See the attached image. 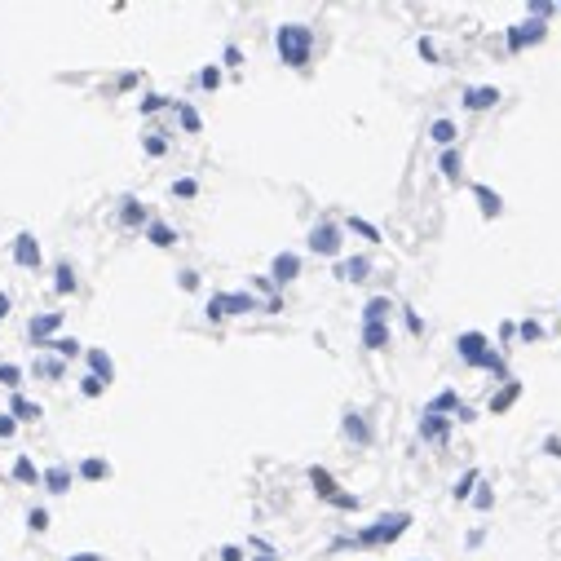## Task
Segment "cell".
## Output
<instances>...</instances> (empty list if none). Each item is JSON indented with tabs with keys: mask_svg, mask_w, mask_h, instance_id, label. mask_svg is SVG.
<instances>
[{
	"mask_svg": "<svg viewBox=\"0 0 561 561\" xmlns=\"http://www.w3.org/2000/svg\"><path fill=\"white\" fill-rule=\"evenodd\" d=\"M274 49H279V62L283 67H309V58H314V31L305 27V22H283V27H274Z\"/></svg>",
	"mask_w": 561,
	"mask_h": 561,
	"instance_id": "obj_1",
	"label": "cell"
},
{
	"mask_svg": "<svg viewBox=\"0 0 561 561\" xmlns=\"http://www.w3.org/2000/svg\"><path fill=\"white\" fill-rule=\"evenodd\" d=\"M407 526H411V512H385V517H376L367 530H358V544L363 548H385V544L398 540V535H407Z\"/></svg>",
	"mask_w": 561,
	"mask_h": 561,
	"instance_id": "obj_2",
	"label": "cell"
},
{
	"mask_svg": "<svg viewBox=\"0 0 561 561\" xmlns=\"http://www.w3.org/2000/svg\"><path fill=\"white\" fill-rule=\"evenodd\" d=\"M491 349H495V345L486 340L482 331H460V336H456V358H460L464 367H477V372H482V358L491 354Z\"/></svg>",
	"mask_w": 561,
	"mask_h": 561,
	"instance_id": "obj_3",
	"label": "cell"
},
{
	"mask_svg": "<svg viewBox=\"0 0 561 561\" xmlns=\"http://www.w3.org/2000/svg\"><path fill=\"white\" fill-rule=\"evenodd\" d=\"M340 243H345V239H340L336 221H318L314 230H309V252H314V257H336Z\"/></svg>",
	"mask_w": 561,
	"mask_h": 561,
	"instance_id": "obj_4",
	"label": "cell"
},
{
	"mask_svg": "<svg viewBox=\"0 0 561 561\" xmlns=\"http://www.w3.org/2000/svg\"><path fill=\"white\" fill-rule=\"evenodd\" d=\"M544 35H548V22L544 18H526V22H517V27H508V49L521 53L526 44H540Z\"/></svg>",
	"mask_w": 561,
	"mask_h": 561,
	"instance_id": "obj_5",
	"label": "cell"
},
{
	"mask_svg": "<svg viewBox=\"0 0 561 561\" xmlns=\"http://www.w3.org/2000/svg\"><path fill=\"white\" fill-rule=\"evenodd\" d=\"M296 274H301V257H296V252H279V257L270 261V283H274V288L292 283Z\"/></svg>",
	"mask_w": 561,
	"mask_h": 561,
	"instance_id": "obj_6",
	"label": "cell"
},
{
	"mask_svg": "<svg viewBox=\"0 0 561 561\" xmlns=\"http://www.w3.org/2000/svg\"><path fill=\"white\" fill-rule=\"evenodd\" d=\"M14 261H18L22 270H40L44 252H40V243H35V234H18L14 239Z\"/></svg>",
	"mask_w": 561,
	"mask_h": 561,
	"instance_id": "obj_7",
	"label": "cell"
},
{
	"mask_svg": "<svg viewBox=\"0 0 561 561\" xmlns=\"http://www.w3.org/2000/svg\"><path fill=\"white\" fill-rule=\"evenodd\" d=\"M473 199H477V212H482L486 221H495L499 212H504V199H499V190H491V186H482V182L473 186Z\"/></svg>",
	"mask_w": 561,
	"mask_h": 561,
	"instance_id": "obj_8",
	"label": "cell"
},
{
	"mask_svg": "<svg viewBox=\"0 0 561 561\" xmlns=\"http://www.w3.org/2000/svg\"><path fill=\"white\" fill-rule=\"evenodd\" d=\"M340 429H345V438H354L358 447H367V442H372V424H367V415H363V411H354V407L345 411Z\"/></svg>",
	"mask_w": 561,
	"mask_h": 561,
	"instance_id": "obj_9",
	"label": "cell"
},
{
	"mask_svg": "<svg viewBox=\"0 0 561 561\" xmlns=\"http://www.w3.org/2000/svg\"><path fill=\"white\" fill-rule=\"evenodd\" d=\"M499 98H504V93H499L495 85H477V89L464 93V111H491Z\"/></svg>",
	"mask_w": 561,
	"mask_h": 561,
	"instance_id": "obj_10",
	"label": "cell"
},
{
	"mask_svg": "<svg viewBox=\"0 0 561 561\" xmlns=\"http://www.w3.org/2000/svg\"><path fill=\"white\" fill-rule=\"evenodd\" d=\"M221 296V309H225V318L230 314H252V309H261V301L252 292H217Z\"/></svg>",
	"mask_w": 561,
	"mask_h": 561,
	"instance_id": "obj_11",
	"label": "cell"
},
{
	"mask_svg": "<svg viewBox=\"0 0 561 561\" xmlns=\"http://www.w3.org/2000/svg\"><path fill=\"white\" fill-rule=\"evenodd\" d=\"M62 327V309H49V314H40V318H31V340L35 345H49V336Z\"/></svg>",
	"mask_w": 561,
	"mask_h": 561,
	"instance_id": "obj_12",
	"label": "cell"
},
{
	"mask_svg": "<svg viewBox=\"0 0 561 561\" xmlns=\"http://www.w3.org/2000/svg\"><path fill=\"white\" fill-rule=\"evenodd\" d=\"M367 274H372V257H349V261H340V266H336V279L340 283H363Z\"/></svg>",
	"mask_w": 561,
	"mask_h": 561,
	"instance_id": "obj_13",
	"label": "cell"
},
{
	"mask_svg": "<svg viewBox=\"0 0 561 561\" xmlns=\"http://www.w3.org/2000/svg\"><path fill=\"white\" fill-rule=\"evenodd\" d=\"M447 433H451V415H429L424 411V420H420V438H424V442H447Z\"/></svg>",
	"mask_w": 561,
	"mask_h": 561,
	"instance_id": "obj_14",
	"label": "cell"
},
{
	"mask_svg": "<svg viewBox=\"0 0 561 561\" xmlns=\"http://www.w3.org/2000/svg\"><path fill=\"white\" fill-rule=\"evenodd\" d=\"M389 323H363V349H372V354H380V349H389Z\"/></svg>",
	"mask_w": 561,
	"mask_h": 561,
	"instance_id": "obj_15",
	"label": "cell"
},
{
	"mask_svg": "<svg viewBox=\"0 0 561 561\" xmlns=\"http://www.w3.org/2000/svg\"><path fill=\"white\" fill-rule=\"evenodd\" d=\"M309 486H314V491H318V495H323V499H327V504H331V499H336V495H340V486H336V477H331L327 469H318V464H314V469H309Z\"/></svg>",
	"mask_w": 561,
	"mask_h": 561,
	"instance_id": "obj_16",
	"label": "cell"
},
{
	"mask_svg": "<svg viewBox=\"0 0 561 561\" xmlns=\"http://www.w3.org/2000/svg\"><path fill=\"white\" fill-rule=\"evenodd\" d=\"M40 482H44V491L62 495V491H71V469H67V464H53V469L40 473Z\"/></svg>",
	"mask_w": 561,
	"mask_h": 561,
	"instance_id": "obj_17",
	"label": "cell"
},
{
	"mask_svg": "<svg viewBox=\"0 0 561 561\" xmlns=\"http://www.w3.org/2000/svg\"><path fill=\"white\" fill-rule=\"evenodd\" d=\"M517 398H521V380H508V385L499 389V393H491V415H504Z\"/></svg>",
	"mask_w": 561,
	"mask_h": 561,
	"instance_id": "obj_18",
	"label": "cell"
},
{
	"mask_svg": "<svg viewBox=\"0 0 561 561\" xmlns=\"http://www.w3.org/2000/svg\"><path fill=\"white\" fill-rule=\"evenodd\" d=\"M389 314H393L389 296H372V301L363 305V323H389Z\"/></svg>",
	"mask_w": 561,
	"mask_h": 561,
	"instance_id": "obj_19",
	"label": "cell"
},
{
	"mask_svg": "<svg viewBox=\"0 0 561 561\" xmlns=\"http://www.w3.org/2000/svg\"><path fill=\"white\" fill-rule=\"evenodd\" d=\"M429 137L438 141V146H456V137H460V128H456V119H433V124H429Z\"/></svg>",
	"mask_w": 561,
	"mask_h": 561,
	"instance_id": "obj_20",
	"label": "cell"
},
{
	"mask_svg": "<svg viewBox=\"0 0 561 561\" xmlns=\"http://www.w3.org/2000/svg\"><path fill=\"white\" fill-rule=\"evenodd\" d=\"M146 239H150L155 248H173V243H177L182 234H177L169 221H146Z\"/></svg>",
	"mask_w": 561,
	"mask_h": 561,
	"instance_id": "obj_21",
	"label": "cell"
},
{
	"mask_svg": "<svg viewBox=\"0 0 561 561\" xmlns=\"http://www.w3.org/2000/svg\"><path fill=\"white\" fill-rule=\"evenodd\" d=\"M9 415H14V420H40L44 407H40V402H31V398H22V393H14V402H9Z\"/></svg>",
	"mask_w": 561,
	"mask_h": 561,
	"instance_id": "obj_22",
	"label": "cell"
},
{
	"mask_svg": "<svg viewBox=\"0 0 561 561\" xmlns=\"http://www.w3.org/2000/svg\"><path fill=\"white\" fill-rule=\"evenodd\" d=\"M424 411H429V415H447V411L456 415V411H460V393H456V389H442V393H438V398L424 407Z\"/></svg>",
	"mask_w": 561,
	"mask_h": 561,
	"instance_id": "obj_23",
	"label": "cell"
},
{
	"mask_svg": "<svg viewBox=\"0 0 561 561\" xmlns=\"http://www.w3.org/2000/svg\"><path fill=\"white\" fill-rule=\"evenodd\" d=\"M89 367H93V376H98V380H106V385H111L115 363H111V354H106V349H89Z\"/></svg>",
	"mask_w": 561,
	"mask_h": 561,
	"instance_id": "obj_24",
	"label": "cell"
},
{
	"mask_svg": "<svg viewBox=\"0 0 561 561\" xmlns=\"http://www.w3.org/2000/svg\"><path fill=\"white\" fill-rule=\"evenodd\" d=\"M438 169H442V177H447V182H460V173H464V155H460L456 146H451V150H442Z\"/></svg>",
	"mask_w": 561,
	"mask_h": 561,
	"instance_id": "obj_25",
	"label": "cell"
},
{
	"mask_svg": "<svg viewBox=\"0 0 561 561\" xmlns=\"http://www.w3.org/2000/svg\"><path fill=\"white\" fill-rule=\"evenodd\" d=\"M119 204H124V208H119V221H124V225H141V221H146V208H141L133 195L119 199Z\"/></svg>",
	"mask_w": 561,
	"mask_h": 561,
	"instance_id": "obj_26",
	"label": "cell"
},
{
	"mask_svg": "<svg viewBox=\"0 0 561 561\" xmlns=\"http://www.w3.org/2000/svg\"><path fill=\"white\" fill-rule=\"evenodd\" d=\"M80 477H85V482H102V477H111V464L93 456V460H85V464H80Z\"/></svg>",
	"mask_w": 561,
	"mask_h": 561,
	"instance_id": "obj_27",
	"label": "cell"
},
{
	"mask_svg": "<svg viewBox=\"0 0 561 561\" xmlns=\"http://www.w3.org/2000/svg\"><path fill=\"white\" fill-rule=\"evenodd\" d=\"M345 225H349L354 234H363L367 243H380V225H372V221H363V217H354V212H349V217H345Z\"/></svg>",
	"mask_w": 561,
	"mask_h": 561,
	"instance_id": "obj_28",
	"label": "cell"
},
{
	"mask_svg": "<svg viewBox=\"0 0 561 561\" xmlns=\"http://www.w3.org/2000/svg\"><path fill=\"white\" fill-rule=\"evenodd\" d=\"M177 119H182V128H186V133H204V119H199V111H195V106L177 102Z\"/></svg>",
	"mask_w": 561,
	"mask_h": 561,
	"instance_id": "obj_29",
	"label": "cell"
},
{
	"mask_svg": "<svg viewBox=\"0 0 561 561\" xmlns=\"http://www.w3.org/2000/svg\"><path fill=\"white\" fill-rule=\"evenodd\" d=\"M517 340H521V345L544 340V323H535V318H521V323H517Z\"/></svg>",
	"mask_w": 561,
	"mask_h": 561,
	"instance_id": "obj_30",
	"label": "cell"
},
{
	"mask_svg": "<svg viewBox=\"0 0 561 561\" xmlns=\"http://www.w3.org/2000/svg\"><path fill=\"white\" fill-rule=\"evenodd\" d=\"M49 349L67 363V358H80V340L76 336H58V340H49Z\"/></svg>",
	"mask_w": 561,
	"mask_h": 561,
	"instance_id": "obj_31",
	"label": "cell"
},
{
	"mask_svg": "<svg viewBox=\"0 0 561 561\" xmlns=\"http://www.w3.org/2000/svg\"><path fill=\"white\" fill-rule=\"evenodd\" d=\"M477 482H482V473H477V469H469V473H464V477H460L456 486H451V495H456V499H469Z\"/></svg>",
	"mask_w": 561,
	"mask_h": 561,
	"instance_id": "obj_32",
	"label": "cell"
},
{
	"mask_svg": "<svg viewBox=\"0 0 561 561\" xmlns=\"http://www.w3.org/2000/svg\"><path fill=\"white\" fill-rule=\"evenodd\" d=\"M53 274H58V279H53V288H58V292H62V296H67V292H76V288H80V283H76V270H71V266H58Z\"/></svg>",
	"mask_w": 561,
	"mask_h": 561,
	"instance_id": "obj_33",
	"label": "cell"
},
{
	"mask_svg": "<svg viewBox=\"0 0 561 561\" xmlns=\"http://www.w3.org/2000/svg\"><path fill=\"white\" fill-rule=\"evenodd\" d=\"M0 385H5V389H18V385H22V367L0 363Z\"/></svg>",
	"mask_w": 561,
	"mask_h": 561,
	"instance_id": "obj_34",
	"label": "cell"
},
{
	"mask_svg": "<svg viewBox=\"0 0 561 561\" xmlns=\"http://www.w3.org/2000/svg\"><path fill=\"white\" fill-rule=\"evenodd\" d=\"M199 89L217 93L221 89V67H204V71H199Z\"/></svg>",
	"mask_w": 561,
	"mask_h": 561,
	"instance_id": "obj_35",
	"label": "cell"
},
{
	"mask_svg": "<svg viewBox=\"0 0 561 561\" xmlns=\"http://www.w3.org/2000/svg\"><path fill=\"white\" fill-rule=\"evenodd\" d=\"M14 477H18V482H40V469H35V464L22 456V460L14 464Z\"/></svg>",
	"mask_w": 561,
	"mask_h": 561,
	"instance_id": "obj_36",
	"label": "cell"
},
{
	"mask_svg": "<svg viewBox=\"0 0 561 561\" xmlns=\"http://www.w3.org/2000/svg\"><path fill=\"white\" fill-rule=\"evenodd\" d=\"M40 376L62 380V376H67V363H62V358H44V363H40Z\"/></svg>",
	"mask_w": 561,
	"mask_h": 561,
	"instance_id": "obj_37",
	"label": "cell"
},
{
	"mask_svg": "<svg viewBox=\"0 0 561 561\" xmlns=\"http://www.w3.org/2000/svg\"><path fill=\"white\" fill-rule=\"evenodd\" d=\"M164 106H177V102H169L164 93H150V98H141V115H155V111H164Z\"/></svg>",
	"mask_w": 561,
	"mask_h": 561,
	"instance_id": "obj_38",
	"label": "cell"
},
{
	"mask_svg": "<svg viewBox=\"0 0 561 561\" xmlns=\"http://www.w3.org/2000/svg\"><path fill=\"white\" fill-rule=\"evenodd\" d=\"M173 195L177 199H195L199 195V182H195V177H182V182H173Z\"/></svg>",
	"mask_w": 561,
	"mask_h": 561,
	"instance_id": "obj_39",
	"label": "cell"
},
{
	"mask_svg": "<svg viewBox=\"0 0 561 561\" xmlns=\"http://www.w3.org/2000/svg\"><path fill=\"white\" fill-rule=\"evenodd\" d=\"M80 389H85V398H102V393H106V380H98V376H85V380H80Z\"/></svg>",
	"mask_w": 561,
	"mask_h": 561,
	"instance_id": "obj_40",
	"label": "cell"
},
{
	"mask_svg": "<svg viewBox=\"0 0 561 561\" xmlns=\"http://www.w3.org/2000/svg\"><path fill=\"white\" fill-rule=\"evenodd\" d=\"M27 526H31V530H49V512H44V508H31V512H27Z\"/></svg>",
	"mask_w": 561,
	"mask_h": 561,
	"instance_id": "obj_41",
	"label": "cell"
},
{
	"mask_svg": "<svg viewBox=\"0 0 561 561\" xmlns=\"http://www.w3.org/2000/svg\"><path fill=\"white\" fill-rule=\"evenodd\" d=\"M252 553H257V561H283V557L274 553V548H270L266 540H252Z\"/></svg>",
	"mask_w": 561,
	"mask_h": 561,
	"instance_id": "obj_42",
	"label": "cell"
},
{
	"mask_svg": "<svg viewBox=\"0 0 561 561\" xmlns=\"http://www.w3.org/2000/svg\"><path fill=\"white\" fill-rule=\"evenodd\" d=\"M331 508H340V512H354V508H358V495H349V491H340L336 499H331Z\"/></svg>",
	"mask_w": 561,
	"mask_h": 561,
	"instance_id": "obj_43",
	"label": "cell"
},
{
	"mask_svg": "<svg viewBox=\"0 0 561 561\" xmlns=\"http://www.w3.org/2000/svg\"><path fill=\"white\" fill-rule=\"evenodd\" d=\"M415 49H420V58H424V62H438V44L429 40V35H420V44H415Z\"/></svg>",
	"mask_w": 561,
	"mask_h": 561,
	"instance_id": "obj_44",
	"label": "cell"
},
{
	"mask_svg": "<svg viewBox=\"0 0 561 561\" xmlns=\"http://www.w3.org/2000/svg\"><path fill=\"white\" fill-rule=\"evenodd\" d=\"M177 283H182V292H195L199 288V274L195 270H182V274H177Z\"/></svg>",
	"mask_w": 561,
	"mask_h": 561,
	"instance_id": "obj_45",
	"label": "cell"
},
{
	"mask_svg": "<svg viewBox=\"0 0 561 561\" xmlns=\"http://www.w3.org/2000/svg\"><path fill=\"white\" fill-rule=\"evenodd\" d=\"M204 314H208V323H221V318H225V309H221V296H212Z\"/></svg>",
	"mask_w": 561,
	"mask_h": 561,
	"instance_id": "obj_46",
	"label": "cell"
},
{
	"mask_svg": "<svg viewBox=\"0 0 561 561\" xmlns=\"http://www.w3.org/2000/svg\"><path fill=\"white\" fill-rule=\"evenodd\" d=\"M407 331H411V336H424V318L415 314V309H407Z\"/></svg>",
	"mask_w": 561,
	"mask_h": 561,
	"instance_id": "obj_47",
	"label": "cell"
},
{
	"mask_svg": "<svg viewBox=\"0 0 561 561\" xmlns=\"http://www.w3.org/2000/svg\"><path fill=\"white\" fill-rule=\"evenodd\" d=\"M141 146H146V155H164V150H169V141H164V137H146Z\"/></svg>",
	"mask_w": 561,
	"mask_h": 561,
	"instance_id": "obj_48",
	"label": "cell"
},
{
	"mask_svg": "<svg viewBox=\"0 0 561 561\" xmlns=\"http://www.w3.org/2000/svg\"><path fill=\"white\" fill-rule=\"evenodd\" d=\"M14 429H18V420H14V415H0V438H14Z\"/></svg>",
	"mask_w": 561,
	"mask_h": 561,
	"instance_id": "obj_49",
	"label": "cell"
},
{
	"mask_svg": "<svg viewBox=\"0 0 561 561\" xmlns=\"http://www.w3.org/2000/svg\"><path fill=\"white\" fill-rule=\"evenodd\" d=\"M243 62V49H239V44H225V67H239Z\"/></svg>",
	"mask_w": 561,
	"mask_h": 561,
	"instance_id": "obj_50",
	"label": "cell"
},
{
	"mask_svg": "<svg viewBox=\"0 0 561 561\" xmlns=\"http://www.w3.org/2000/svg\"><path fill=\"white\" fill-rule=\"evenodd\" d=\"M221 561H243V548H239V544H225V548H221Z\"/></svg>",
	"mask_w": 561,
	"mask_h": 561,
	"instance_id": "obj_51",
	"label": "cell"
},
{
	"mask_svg": "<svg viewBox=\"0 0 561 561\" xmlns=\"http://www.w3.org/2000/svg\"><path fill=\"white\" fill-rule=\"evenodd\" d=\"M544 456H553V460H561V438L553 433V438H548V442H544Z\"/></svg>",
	"mask_w": 561,
	"mask_h": 561,
	"instance_id": "obj_52",
	"label": "cell"
},
{
	"mask_svg": "<svg viewBox=\"0 0 561 561\" xmlns=\"http://www.w3.org/2000/svg\"><path fill=\"white\" fill-rule=\"evenodd\" d=\"M261 309H266V314H283V309H288V305H283V296H270V301L261 305Z\"/></svg>",
	"mask_w": 561,
	"mask_h": 561,
	"instance_id": "obj_53",
	"label": "cell"
},
{
	"mask_svg": "<svg viewBox=\"0 0 561 561\" xmlns=\"http://www.w3.org/2000/svg\"><path fill=\"white\" fill-rule=\"evenodd\" d=\"M456 420H460V424H473V420H477V411H473V407H460V411H456Z\"/></svg>",
	"mask_w": 561,
	"mask_h": 561,
	"instance_id": "obj_54",
	"label": "cell"
},
{
	"mask_svg": "<svg viewBox=\"0 0 561 561\" xmlns=\"http://www.w3.org/2000/svg\"><path fill=\"white\" fill-rule=\"evenodd\" d=\"M5 314H9V296L0 292V323H5Z\"/></svg>",
	"mask_w": 561,
	"mask_h": 561,
	"instance_id": "obj_55",
	"label": "cell"
},
{
	"mask_svg": "<svg viewBox=\"0 0 561 561\" xmlns=\"http://www.w3.org/2000/svg\"><path fill=\"white\" fill-rule=\"evenodd\" d=\"M67 561H102L98 553H80V557H67Z\"/></svg>",
	"mask_w": 561,
	"mask_h": 561,
	"instance_id": "obj_56",
	"label": "cell"
}]
</instances>
